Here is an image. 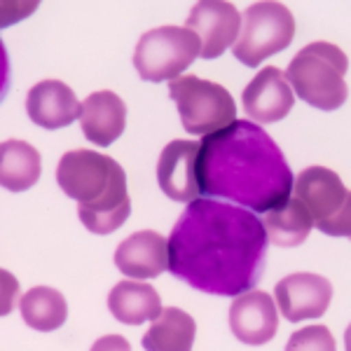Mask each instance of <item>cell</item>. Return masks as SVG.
<instances>
[{"label": "cell", "mask_w": 351, "mask_h": 351, "mask_svg": "<svg viewBox=\"0 0 351 351\" xmlns=\"http://www.w3.org/2000/svg\"><path fill=\"white\" fill-rule=\"evenodd\" d=\"M267 256L265 223L248 208L195 199L169 237V271L211 295H241L258 286Z\"/></svg>", "instance_id": "cell-1"}, {"label": "cell", "mask_w": 351, "mask_h": 351, "mask_svg": "<svg viewBox=\"0 0 351 351\" xmlns=\"http://www.w3.org/2000/svg\"><path fill=\"white\" fill-rule=\"evenodd\" d=\"M199 192L267 213L293 192V171L274 138L256 122L237 120L208 134L197 155Z\"/></svg>", "instance_id": "cell-2"}, {"label": "cell", "mask_w": 351, "mask_h": 351, "mask_svg": "<svg viewBox=\"0 0 351 351\" xmlns=\"http://www.w3.org/2000/svg\"><path fill=\"white\" fill-rule=\"evenodd\" d=\"M56 183L64 195L77 202V216L94 234H110L132 213L124 169L101 152H66L56 167Z\"/></svg>", "instance_id": "cell-3"}, {"label": "cell", "mask_w": 351, "mask_h": 351, "mask_svg": "<svg viewBox=\"0 0 351 351\" xmlns=\"http://www.w3.org/2000/svg\"><path fill=\"white\" fill-rule=\"evenodd\" d=\"M349 59L337 45L311 43L293 56L286 80L304 104L319 110H337L349 99Z\"/></svg>", "instance_id": "cell-4"}, {"label": "cell", "mask_w": 351, "mask_h": 351, "mask_svg": "<svg viewBox=\"0 0 351 351\" xmlns=\"http://www.w3.org/2000/svg\"><path fill=\"white\" fill-rule=\"evenodd\" d=\"M169 96L180 112L185 132L208 136L237 122L234 99L223 84L202 80L197 75H180L169 82Z\"/></svg>", "instance_id": "cell-5"}, {"label": "cell", "mask_w": 351, "mask_h": 351, "mask_svg": "<svg viewBox=\"0 0 351 351\" xmlns=\"http://www.w3.org/2000/svg\"><path fill=\"white\" fill-rule=\"evenodd\" d=\"M295 38V16L284 3H253L241 14L234 52L243 66H260L271 54L284 52Z\"/></svg>", "instance_id": "cell-6"}, {"label": "cell", "mask_w": 351, "mask_h": 351, "mask_svg": "<svg viewBox=\"0 0 351 351\" xmlns=\"http://www.w3.org/2000/svg\"><path fill=\"white\" fill-rule=\"evenodd\" d=\"M293 195L307 206L311 220L328 237H351V190L326 167H309L293 183Z\"/></svg>", "instance_id": "cell-7"}, {"label": "cell", "mask_w": 351, "mask_h": 351, "mask_svg": "<svg viewBox=\"0 0 351 351\" xmlns=\"http://www.w3.org/2000/svg\"><path fill=\"white\" fill-rule=\"evenodd\" d=\"M202 52V43L188 28L160 26L138 38L134 66L145 82L176 80Z\"/></svg>", "instance_id": "cell-8"}, {"label": "cell", "mask_w": 351, "mask_h": 351, "mask_svg": "<svg viewBox=\"0 0 351 351\" xmlns=\"http://www.w3.org/2000/svg\"><path fill=\"white\" fill-rule=\"evenodd\" d=\"M185 28L199 38L202 59H216L239 38L241 14L225 0H202L192 5Z\"/></svg>", "instance_id": "cell-9"}, {"label": "cell", "mask_w": 351, "mask_h": 351, "mask_svg": "<svg viewBox=\"0 0 351 351\" xmlns=\"http://www.w3.org/2000/svg\"><path fill=\"white\" fill-rule=\"evenodd\" d=\"M274 300L281 316L291 324L307 319H321L330 307L332 284L321 274L298 271L281 279L274 288Z\"/></svg>", "instance_id": "cell-10"}, {"label": "cell", "mask_w": 351, "mask_h": 351, "mask_svg": "<svg viewBox=\"0 0 351 351\" xmlns=\"http://www.w3.org/2000/svg\"><path fill=\"white\" fill-rule=\"evenodd\" d=\"M241 101L246 115L263 124L284 120L295 106V96L286 80V73L276 66L263 68L243 89Z\"/></svg>", "instance_id": "cell-11"}, {"label": "cell", "mask_w": 351, "mask_h": 351, "mask_svg": "<svg viewBox=\"0 0 351 351\" xmlns=\"http://www.w3.org/2000/svg\"><path fill=\"white\" fill-rule=\"evenodd\" d=\"M232 335L248 347H263L274 339L279 330V314L276 304L267 293L246 291L232 302L230 307Z\"/></svg>", "instance_id": "cell-12"}, {"label": "cell", "mask_w": 351, "mask_h": 351, "mask_svg": "<svg viewBox=\"0 0 351 351\" xmlns=\"http://www.w3.org/2000/svg\"><path fill=\"white\" fill-rule=\"evenodd\" d=\"M197 155H199V145L195 141H171L162 150L157 162V180L169 199L183 204L199 199Z\"/></svg>", "instance_id": "cell-13"}, {"label": "cell", "mask_w": 351, "mask_h": 351, "mask_svg": "<svg viewBox=\"0 0 351 351\" xmlns=\"http://www.w3.org/2000/svg\"><path fill=\"white\" fill-rule=\"evenodd\" d=\"M115 265L132 279H155L169 269V239L155 230L134 232L117 246Z\"/></svg>", "instance_id": "cell-14"}, {"label": "cell", "mask_w": 351, "mask_h": 351, "mask_svg": "<svg viewBox=\"0 0 351 351\" xmlns=\"http://www.w3.org/2000/svg\"><path fill=\"white\" fill-rule=\"evenodd\" d=\"M80 101L75 92L61 80H43L28 92L26 112L38 127L61 129L80 120Z\"/></svg>", "instance_id": "cell-15"}, {"label": "cell", "mask_w": 351, "mask_h": 351, "mask_svg": "<svg viewBox=\"0 0 351 351\" xmlns=\"http://www.w3.org/2000/svg\"><path fill=\"white\" fill-rule=\"evenodd\" d=\"M80 127L84 138L108 148L124 134L127 106L115 92H94L84 99L80 110Z\"/></svg>", "instance_id": "cell-16"}, {"label": "cell", "mask_w": 351, "mask_h": 351, "mask_svg": "<svg viewBox=\"0 0 351 351\" xmlns=\"http://www.w3.org/2000/svg\"><path fill=\"white\" fill-rule=\"evenodd\" d=\"M110 314L124 326H141L152 321L162 311V298L150 284L136 281H120L112 286L108 295Z\"/></svg>", "instance_id": "cell-17"}, {"label": "cell", "mask_w": 351, "mask_h": 351, "mask_svg": "<svg viewBox=\"0 0 351 351\" xmlns=\"http://www.w3.org/2000/svg\"><path fill=\"white\" fill-rule=\"evenodd\" d=\"M43 171L40 152L31 143L10 138L0 143V185L10 192H24L38 183Z\"/></svg>", "instance_id": "cell-18"}, {"label": "cell", "mask_w": 351, "mask_h": 351, "mask_svg": "<svg viewBox=\"0 0 351 351\" xmlns=\"http://www.w3.org/2000/svg\"><path fill=\"white\" fill-rule=\"evenodd\" d=\"M197 324L188 311L178 307H167L152 319L150 330L143 337L148 351H190L195 344Z\"/></svg>", "instance_id": "cell-19"}, {"label": "cell", "mask_w": 351, "mask_h": 351, "mask_svg": "<svg viewBox=\"0 0 351 351\" xmlns=\"http://www.w3.org/2000/svg\"><path fill=\"white\" fill-rule=\"evenodd\" d=\"M311 228H314V220L298 197H288L284 204L269 208L267 218H265L267 241L281 248L300 246L309 237Z\"/></svg>", "instance_id": "cell-20"}, {"label": "cell", "mask_w": 351, "mask_h": 351, "mask_svg": "<svg viewBox=\"0 0 351 351\" xmlns=\"http://www.w3.org/2000/svg\"><path fill=\"white\" fill-rule=\"evenodd\" d=\"M21 319L26 326L40 332H52L61 328L68 319V302L56 288L49 286H36L21 298L19 302Z\"/></svg>", "instance_id": "cell-21"}, {"label": "cell", "mask_w": 351, "mask_h": 351, "mask_svg": "<svg viewBox=\"0 0 351 351\" xmlns=\"http://www.w3.org/2000/svg\"><path fill=\"white\" fill-rule=\"evenodd\" d=\"M307 349L332 351L335 349V337L330 335V330L326 326H309L298 330L286 344V351H307Z\"/></svg>", "instance_id": "cell-22"}, {"label": "cell", "mask_w": 351, "mask_h": 351, "mask_svg": "<svg viewBox=\"0 0 351 351\" xmlns=\"http://www.w3.org/2000/svg\"><path fill=\"white\" fill-rule=\"evenodd\" d=\"M38 0H0V28H8L26 19L38 10Z\"/></svg>", "instance_id": "cell-23"}, {"label": "cell", "mask_w": 351, "mask_h": 351, "mask_svg": "<svg viewBox=\"0 0 351 351\" xmlns=\"http://www.w3.org/2000/svg\"><path fill=\"white\" fill-rule=\"evenodd\" d=\"M16 298H19V281L8 269H0V316L12 314Z\"/></svg>", "instance_id": "cell-24"}, {"label": "cell", "mask_w": 351, "mask_h": 351, "mask_svg": "<svg viewBox=\"0 0 351 351\" xmlns=\"http://www.w3.org/2000/svg\"><path fill=\"white\" fill-rule=\"evenodd\" d=\"M8 92H10V56L3 40H0V104H3Z\"/></svg>", "instance_id": "cell-25"}, {"label": "cell", "mask_w": 351, "mask_h": 351, "mask_svg": "<svg viewBox=\"0 0 351 351\" xmlns=\"http://www.w3.org/2000/svg\"><path fill=\"white\" fill-rule=\"evenodd\" d=\"M344 347L351 351V326L347 328V332H344Z\"/></svg>", "instance_id": "cell-26"}]
</instances>
